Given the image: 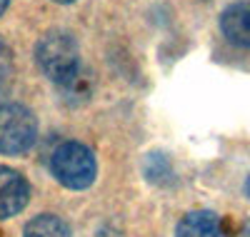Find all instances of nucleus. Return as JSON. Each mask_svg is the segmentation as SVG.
<instances>
[{
  "label": "nucleus",
  "instance_id": "nucleus-1",
  "mask_svg": "<svg viewBox=\"0 0 250 237\" xmlns=\"http://www.w3.org/2000/svg\"><path fill=\"white\" fill-rule=\"evenodd\" d=\"M35 62L48 80L62 85H75L80 78V50L73 35L62 30H50L38 40Z\"/></svg>",
  "mask_w": 250,
  "mask_h": 237
},
{
  "label": "nucleus",
  "instance_id": "nucleus-2",
  "mask_svg": "<svg viewBox=\"0 0 250 237\" xmlns=\"http://www.w3.org/2000/svg\"><path fill=\"white\" fill-rule=\"evenodd\" d=\"M50 172L53 178L68 190H88L98 175L95 153L78 140L60 142L50 155Z\"/></svg>",
  "mask_w": 250,
  "mask_h": 237
},
{
  "label": "nucleus",
  "instance_id": "nucleus-3",
  "mask_svg": "<svg viewBox=\"0 0 250 237\" xmlns=\"http://www.w3.org/2000/svg\"><path fill=\"white\" fill-rule=\"evenodd\" d=\"M38 140V120L20 102H0V155H25Z\"/></svg>",
  "mask_w": 250,
  "mask_h": 237
},
{
  "label": "nucleus",
  "instance_id": "nucleus-4",
  "mask_svg": "<svg viewBox=\"0 0 250 237\" xmlns=\"http://www.w3.org/2000/svg\"><path fill=\"white\" fill-rule=\"evenodd\" d=\"M30 200V182L23 172L0 165V220L15 217Z\"/></svg>",
  "mask_w": 250,
  "mask_h": 237
},
{
  "label": "nucleus",
  "instance_id": "nucleus-5",
  "mask_svg": "<svg viewBox=\"0 0 250 237\" xmlns=\"http://www.w3.org/2000/svg\"><path fill=\"white\" fill-rule=\"evenodd\" d=\"M220 30L238 48H250V0L228 5L220 13Z\"/></svg>",
  "mask_w": 250,
  "mask_h": 237
},
{
  "label": "nucleus",
  "instance_id": "nucleus-6",
  "mask_svg": "<svg viewBox=\"0 0 250 237\" xmlns=\"http://www.w3.org/2000/svg\"><path fill=\"white\" fill-rule=\"evenodd\" d=\"M175 237H228V232L215 212L195 210V212H188L178 222Z\"/></svg>",
  "mask_w": 250,
  "mask_h": 237
},
{
  "label": "nucleus",
  "instance_id": "nucleus-7",
  "mask_svg": "<svg viewBox=\"0 0 250 237\" xmlns=\"http://www.w3.org/2000/svg\"><path fill=\"white\" fill-rule=\"evenodd\" d=\"M23 237H70V227L58 215L43 212V215H35V217H30L25 222Z\"/></svg>",
  "mask_w": 250,
  "mask_h": 237
},
{
  "label": "nucleus",
  "instance_id": "nucleus-8",
  "mask_svg": "<svg viewBox=\"0 0 250 237\" xmlns=\"http://www.w3.org/2000/svg\"><path fill=\"white\" fill-rule=\"evenodd\" d=\"M10 75H13V55L5 42H0V85L8 82Z\"/></svg>",
  "mask_w": 250,
  "mask_h": 237
},
{
  "label": "nucleus",
  "instance_id": "nucleus-9",
  "mask_svg": "<svg viewBox=\"0 0 250 237\" xmlns=\"http://www.w3.org/2000/svg\"><path fill=\"white\" fill-rule=\"evenodd\" d=\"M8 5H10V0H0V18H3V13L8 10Z\"/></svg>",
  "mask_w": 250,
  "mask_h": 237
},
{
  "label": "nucleus",
  "instance_id": "nucleus-10",
  "mask_svg": "<svg viewBox=\"0 0 250 237\" xmlns=\"http://www.w3.org/2000/svg\"><path fill=\"white\" fill-rule=\"evenodd\" d=\"M245 195L250 198V175H248V180H245Z\"/></svg>",
  "mask_w": 250,
  "mask_h": 237
},
{
  "label": "nucleus",
  "instance_id": "nucleus-11",
  "mask_svg": "<svg viewBox=\"0 0 250 237\" xmlns=\"http://www.w3.org/2000/svg\"><path fill=\"white\" fill-rule=\"evenodd\" d=\"M53 3H60V5H70V3H75V0H53Z\"/></svg>",
  "mask_w": 250,
  "mask_h": 237
},
{
  "label": "nucleus",
  "instance_id": "nucleus-12",
  "mask_svg": "<svg viewBox=\"0 0 250 237\" xmlns=\"http://www.w3.org/2000/svg\"><path fill=\"white\" fill-rule=\"evenodd\" d=\"M243 237H250V222L245 225V232H243Z\"/></svg>",
  "mask_w": 250,
  "mask_h": 237
}]
</instances>
